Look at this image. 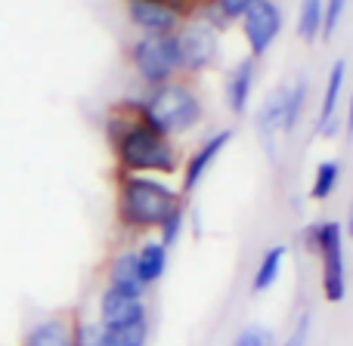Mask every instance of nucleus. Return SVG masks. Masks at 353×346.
<instances>
[{"label": "nucleus", "instance_id": "obj_29", "mask_svg": "<svg viewBox=\"0 0 353 346\" xmlns=\"http://www.w3.org/2000/svg\"><path fill=\"white\" fill-rule=\"evenodd\" d=\"M344 235H350V241H353V204H350V210H347V223H344Z\"/></svg>", "mask_w": 353, "mask_h": 346}, {"label": "nucleus", "instance_id": "obj_2", "mask_svg": "<svg viewBox=\"0 0 353 346\" xmlns=\"http://www.w3.org/2000/svg\"><path fill=\"white\" fill-rule=\"evenodd\" d=\"M186 195L161 176H137L115 171V219L128 235H152Z\"/></svg>", "mask_w": 353, "mask_h": 346}, {"label": "nucleus", "instance_id": "obj_7", "mask_svg": "<svg viewBox=\"0 0 353 346\" xmlns=\"http://www.w3.org/2000/svg\"><path fill=\"white\" fill-rule=\"evenodd\" d=\"M242 34L248 43L251 59H261L270 53L276 37L282 34V10L276 0H254L242 16Z\"/></svg>", "mask_w": 353, "mask_h": 346}, {"label": "nucleus", "instance_id": "obj_24", "mask_svg": "<svg viewBox=\"0 0 353 346\" xmlns=\"http://www.w3.org/2000/svg\"><path fill=\"white\" fill-rule=\"evenodd\" d=\"M183 229H186V204H180L176 210L171 213V217L161 223V229H159V238L168 244V248H174L176 241H180V235H183Z\"/></svg>", "mask_w": 353, "mask_h": 346}, {"label": "nucleus", "instance_id": "obj_18", "mask_svg": "<svg viewBox=\"0 0 353 346\" xmlns=\"http://www.w3.org/2000/svg\"><path fill=\"white\" fill-rule=\"evenodd\" d=\"M323 22H325V0H301L298 6V22L294 31L304 43H313L316 37H323Z\"/></svg>", "mask_w": 353, "mask_h": 346}, {"label": "nucleus", "instance_id": "obj_12", "mask_svg": "<svg viewBox=\"0 0 353 346\" xmlns=\"http://www.w3.org/2000/svg\"><path fill=\"white\" fill-rule=\"evenodd\" d=\"M74 322L78 318L68 312L43 316L34 325H28L19 346H74Z\"/></svg>", "mask_w": 353, "mask_h": 346}, {"label": "nucleus", "instance_id": "obj_23", "mask_svg": "<svg viewBox=\"0 0 353 346\" xmlns=\"http://www.w3.org/2000/svg\"><path fill=\"white\" fill-rule=\"evenodd\" d=\"M304 105H307V80L298 78L292 87H288V133L298 127Z\"/></svg>", "mask_w": 353, "mask_h": 346}, {"label": "nucleus", "instance_id": "obj_11", "mask_svg": "<svg viewBox=\"0 0 353 346\" xmlns=\"http://www.w3.org/2000/svg\"><path fill=\"white\" fill-rule=\"evenodd\" d=\"M105 281L109 288L124 294H134V297H146L149 285L140 272V260H137V248H124L118 254H112V260L105 263Z\"/></svg>", "mask_w": 353, "mask_h": 346}, {"label": "nucleus", "instance_id": "obj_22", "mask_svg": "<svg viewBox=\"0 0 353 346\" xmlns=\"http://www.w3.org/2000/svg\"><path fill=\"white\" fill-rule=\"evenodd\" d=\"M232 346H279V343H276V334L267 325H245L236 334Z\"/></svg>", "mask_w": 353, "mask_h": 346}, {"label": "nucleus", "instance_id": "obj_25", "mask_svg": "<svg viewBox=\"0 0 353 346\" xmlns=\"http://www.w3.org/2000/svg\"><path fill=\"white\" fill-rule=\"evenodd\" d=\"M347 3L350 0H325V22H323V37L329 41L335 34V28L341 25L344 12H347Z\"/></svg>", "mask_w": 353, "mask_h": 346}, {"label": "nucleus", "instance_id": "obj_13", "mask_svg": "<svg viewBox=\"0 0 353 346\" xmlns=\"http://www.w3.org/2000/svg\"><path fill=\"white\" fill-rule=\"evenodd\" d=\"M344 78H347V62L338 59L332 65L329 78H325V93L323 102H319V118H316V133L319 136H335L338 127H341V93H344Z\"/></svg>", "mask_w": 353, "mask_h": 346}, {"label": "nucleus", "instance_id": "obj_3", "mask_svg": "<svg viewBox=\"0 0 353 346\" xmlns=\"http://www.w3.org/2000/svg\"><path fill=\"white\" fill-rule=\"evenodd\" d=\"M134 102L137 111L143 115V121L152 130H159V133L171 136V140L195 130L201 124V118H205L201 93L195 90V84L189 78H176L171 84L152 87Z\"/></svg>", "mask_w": 353, "mask_h": 346}, {"label": "nucleus", "instance_id": "obj_4", "mask_svg": "<svg viewBox=\"0 0 353 346\" xmlns=\"http://www.w3.org/2000/svg\"><path fill=\"white\" fill-rule=\"evenodd\" d=\"M128 59L134 74L146 84V90L183 78L180 47H176L174 34H140L130 43Z\"/></svg>", "mask_w": 353, "mask_h": 346}, {"label": "nucleus", "instance_id": "obj_28", "mask_svg": "<svg viewBox=\"0 0 353 346\" xmlns=\"http://www.w3.org/2000/svg\"><path fill=\"white\" fill-rule=\"evenodd\" d=\"M344 130H347V136H353V90H350L347 111H344Z\"/></svg>", "mask_w": 353, "mask_h": 346}, {"label": "nucleus", "instance_id": "obj_27", "mask_svg": "<svg viewBox=\"0 0 353 346\" xmlns=\"http://www.w3.org/2000/svg\"><path fill=\"white\" fill-rule=\"evenodd\" d=\"M155 3H165V6H174L176 12H183V16H195V10H199L201 0H155Z\"/></svg>", "mask_w": 353, "mask_h": 346}, {"label": "nucleus", "instance_id": "obj_9", "mask_svg": "<svg viewBox=\"0 0 353 346\" xmlns=\"http://www.w3.org/2000/svg\"><path fill=\"white\" fill-rule=\"evenodd\" d=\"M128 19L140 34H176L186 22L183 12L155 0H128Z\"/></svg>", "mask_w": 353, "mask_h": 346}, {"label": "nucleus", "instance_id": "obj_1", "mask_svg": "<svg viewBox=\"0 0 353 346\" xmlns=\"http://www.w3.org/2000/svg\"><path fill=\"white\" fill-rule=\"evenodd\" d=\"M109 152L121 173L137 176H174L180 171V149L171 136L152 130L137 102H118L109 109L103 124Z\"/></svg>", "mask_w": 353, "mask_h": 346}, {"label": "nucleus", "instance_id": "obj_6", "mask_svg": "<svg viewBox=\"0 0 353 346\" xmlns=\"http://www.w3.org/2000/svg\"><path fill=\"white\" fill-rule=\"evenodd\" d=\"M174 37H176V47H180L183 78L211 72L217 65V59H220V31L217 28H211L201 19H186Z\"/></svg>", "mask_w": 353, "mask_h": 346}, {"label": "nucleus", "instance_id": "obj_10", "mask_svg": "<svg viewBox=\"0 0 353 346\" xmlns=\"http://www.w3.org/2000/svg\"><path fill=\"white\" fill-rule=\"evenodd\" d=\"M99 322L109 325L112 331L121 328V325H130L137 318L149 316V306H146V297H134V294H124V291H115V288L105 285V291L99 294Z\"/></svg>", "mask_w": 353, "mask_h": 346}, {"label": "nucleus", "instance_id": "obj_21", "mask_svg": "<svg viewBox=\"0 0 353 346\" xmlns=\"http://www.w3.org/2000/svg\"><path fill=\"white\" fill-rule=\"evenodd\" d=\"M149 331H152L149 316H143V318H137V322L115 328L112 337H115V346H149Z\"/></svg>", "mask_w": 353, "mask_h": 346}, {"label": "nucleus", "instance_id": "obj_26", "mask_svg": "<svg viewBox=\"0 0 353 346\" xmlns=\"http://www.w3.org/2000/svg\"><path fill=\"white\" fill-rule=\"evenodd\" d=\"M307 340H310V312H304V316L294 322V328L288 331V337L279 346H307Z\"/></svg>", "mask_w": 353, "mask_h": 346}, {"label": "nucleus", "instance_id": "obj_5", "mask_svg": "<svg viewBox=\"0 0 353 346\" xmlns=\"http://www.w3.org/2000/svg\"><path fill=\"white\" fill-rule=\"evenodd\" d=\"M344 223L325 219L316 223V250L319 257V288L325 303H341L347 297V260H344Z\"/></svg>", "mask_w": 353, "mask_h": 346}, {"label": "nucleus", "instance_id": "obj_19", "mask_svg": "<svg viewBox=\"0 0 353 346\" xmlns=\"http://www.w3.org/2000/svg\"><path fill=\"white\" fill-rule=\"evenodd\" d=\"M338 182H341V164L335 158H325L316 164L313 171V182H310V198L313 201H329L335 195Z\"/></svg>", "mask_w": 353, "mask_h": 346}, {"label": "nucleus", "instance_id": "obj_17", "mask_svg": "<svg viewBox=\"0 0 353 346\" xmlns=\"http://www.w3.org/2000/svg\"><path fill=\"white\" fill-rule=\"evenodd\" d=\"M285 257H288V250L282 248V244H273V248L263 250L261 263H257V269H254V279H251V291L267 294L270 288H276V281H279V275H282V266H285Z\"/></svg>", "mask_w": 353, "mask_h": 346}, {"label": "nucleus", "instance_id": "obj_15", "mask_svg": "<svg viewBox=\"0 0 353 346\" xmlns=\"http://www.w3.org/2000/svg\"><path fill=\"white\" fill-rule=\"evenodd\" d=\"M257 130L263 140H273L276 133H288V87H279L267 96V102L257 111Z\"/></svg>", "mask_w": 353, "mask_h": 346}, {"label": "nucleus", "instance_id": "obj_20", "mask_svg": "<svg viewBox=\"0 0 353 346\" xmlns=\"http://www.w3.org/2000/svg\"><path fill=\"white\" fill-rule=\"evenodd\" d=\"M74 346H115L112 328L99 318H78L74 322Z\"/></svg>", "mask_w": 353, "mask_h": 346}, {"label": "nucleus", "instance_id": "obj_16", "mask_svg": "<svg viewBox=\"0 0 353 346\" xmlns=\"http://www.w3.org/2000/svg\"><path fill=\"white\" fill-rule=\"evenodd\" d=\"M168 257H171V248H168L161 238H143V244L137 248L140 272L149 288H152L155 281H161V275L168 272Z\"/></svg>", "mask_w": 353, "mask_h": 346}, {"label": "nucleus", "instance_id": "obj_14", "mask_svg": "<svg viewBox=\"0 0 353 346\" xmlns=\"http://www.w3.org/2000/svg\"><path fill=\"white\" fill-rule=\"evenodd\" d=\"M254 80H257V59L245 56L239 59L236 65L230 68L226 74V84H223V96H226V105H230L232 115H248L251 109V93H254Z\"/></svg>", "mask_w": 353, "mask_h": 346}, {"label": "nucleus", "instance_id": "obj_8", "mask_svg": "<svg viewBox=\"0 0 353 346\" xmlns=\"http://www.w3.org/2000/svg\"><path fill=\"white\" fill-rule=\"evenodd\" d=\"M232 136H236V130H232V127L217 130V133H211L186 158V164H183V186H180V192L186 195V198L201 186V182H205V176H208V171H211V164L226 152V146L232 142Z\"/></svg>", "mask_w": 353, "mask_h": 346}]
</instances>
